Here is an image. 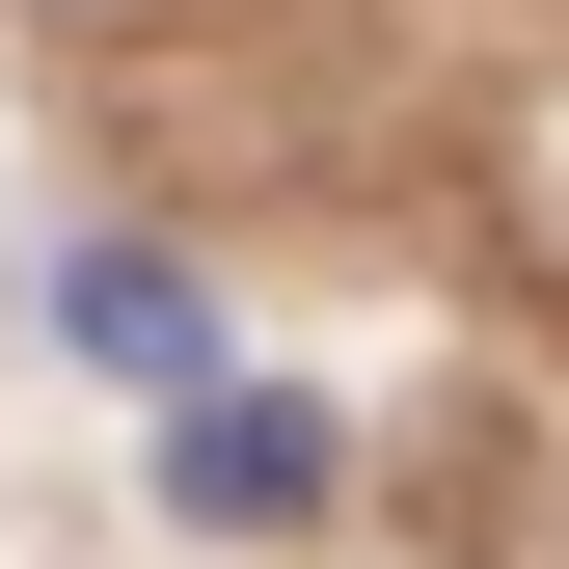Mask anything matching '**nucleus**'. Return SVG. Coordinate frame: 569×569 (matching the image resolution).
Instances as JSON below:
<instances>
[{"label":"nucleus","mask_w":569,"mask_h":569,"mask_svg":"<svg viewBox=\"0 0 569 569\" xmlns=\"http://www.w3.org/2000/svg\"><path fill=\"white\" fill-rule=\"evenodd\" d=\"M54 352L136 380V407H218V271L190 244H54Z\"/></svg>","instance_id":"1"},{"label":"nucleus","mask_w":569,"mask_h":569,"mask_svg":"<svg viewBox=\"0 0 569 569\" xmlns=\"http://www.w3.org/2000/svg\"><path fill=\"white\" fill-rule=\"evenodd\" d=\"M163 516H218V542H299V516H326V407H271V380H218V407L163 435Z\"/></svg>","instance_id":"2"}]
</instances>
